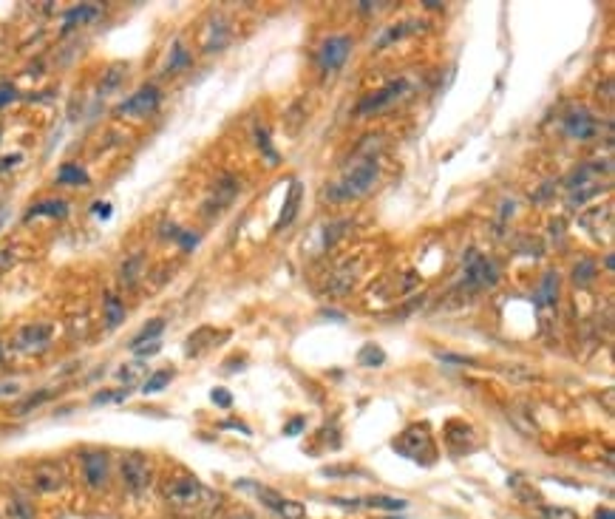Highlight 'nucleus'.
<instances>
[{"label":"nucleus","instance_id":"obj_35","mask_svg":"<svg viewBox=\"0 0 615 519\" xmlns=\"http://www.w3.org/2000/svg\"><path fill=\"white\" fill-rule=\"evenodd\" d=\"M91 210H94L100 219H108V216H111V205H108V202H102V205H94Z\"/></svg>","mask_w":615,"mask_h":519},{"label":"nucleus","instance_id":"obj_32","mask_svg":"<svg viewBox=\"0 0 615 519\" xmlns=\"http://www.w3.org/2000/svg\"><path fill=\"white\" fill-rule=\"evenodd\" d=\"M14 97H17L14 85H11V82H3V85H0V108H3V105H9Z\"/></svg>","mask_w":615,"mask_h":519},{"label":"nucleus","instance_id":"obj_26","mask_svg":"<svg viewBox=\"0 0 615 519\" xmlns=\"http://www.w3.org/2000/svg\"><path fill=\"white\" fill-rule=\"evenodd\" d=\"M9 519H34V511H31V505H28L26 500L14 497V500L9 503Z\"/></svg>","mask_w":615,"mask_h":519},{"label":"nucleus","instance_id":"obj_2","mask_svg":"<svg viewBox=\"0 0 615 519\" xmlns=\"http://www.w3.org/2000/svg\"><path fill=\"white\" fill-rule=\"evenodd\" d=\"M395 451H400L403 457H409L414 463L431 466V460H434V443H431V437H428V429H425V426H411V429H406V432L395 440Z\"/></svg>","mask_w":615,"mask_h":519},{"label":"nucleus","instance_id":"obj_40","mask_svg":"<svg viewBox=\"0 0 615 519\" xmlns=\"http://www.w3.org/2000/svg\"><path fill=\"white\" fill-rule=\"evenodd\" d=\"M3 222H6V208H0V228H3Z\"/></svg>","mask_w":615,"mask_h":519},{"label":"nucleus","instance_id":"obj_10","mask_svg":"<svg viewBox=\"0 0 615 519\" xmlns=\"http://www.w3.org/2000/svg\"><path fill=\"white\" fill-rule=\"evenodd\" d=\"M465 278L471 284H476V287H493L496 278H499V269H496L493 261L482 259V256H471L468 264H465Z\"/></svg>","mask_w":615,"mask_h":519},{"label":"nucleus","instance_id":"obj_19","mask_svg":"<svg viewBox=\"0 0 615 519\" xmlns=\"http://www.w3.org/2000/svg\"><path fill=\"white\" fill-rule=\"evenodd\" d=\"M162 329H165V321L162 318H154V321H148L145 323V329L131 341V349H139V346H145V343H154L159 335H162Z\"/></svg>","mask_w":615,"mask_h":519},{"label":"nucleus","instance_id":"obj_13","mask_svg":"<svg viewBox=\"0 0 615 519\" xmlns=\"http://www.w3.org/2000/svg\"><path fill=\"white\" fill-rule=\"evenodd\" d=\"M565 128H567L570 137H579V139H590V137L596 134V122H593V117H590L587 111L570 114L567 122H565Z\"/></svg>","mask_w":615,"mask_h":519},{"label":"nucleus","instance_id":"obj_25","mask_svg":"<svg viewBox=\"0 0 615 519\" xmlns=\"http://www.w3.org/2000/svg\"><path fill=\"white\" fill-rule=\"evenodd\" d=\"M358 360H360V366H380V363L386 360V355H383L380 346H372V343H369V346H363V352H360Z\"/></svg>","mask_w":615,"mask_h":519},{"label":"nucleus","instance_id":"obj_8","mask_svg":"<svg viewBox=\"0 0 615 519\" xmlns=\"http://www.w3.org/2000/svg\"><path fill=\"white\" fill-rule=\"evenodd\" d=\"M51 341V326L48 323H31V326H23L17 335H14V349L20 352H43Z\"/></svg>","mask_w":615,"mask_h":519},{"label":"nucleus","instance_id":"obj_5","mask_svg":"<svg viewBox=\"0 0 615 519\" xmlns=\"http://www.w3.org/2000/svg\"><path fill=\"white\" fill-rule=\"evenodd\" d=\"M255 497L261 500V505L264 508H269L272 514H278V517L284 519H304L306 517V508L301 505V503H295V500H287V497H281V494H275V491H269V488H255Z\"/></svg>","mask_w":615,"mask_h":519},{"label":"nucleus","instance_id":"obj_29","mask_svg":"<svg viewBox=\"0 0 615 519\" xmlns=\"http://www.w3.org/2000/svg\"><path fill=\"white\" fill-rule=\"evenodd\" d=\"M128 397V389L125 392H100L97 397H94V406H102V403H119V400H125Z\"/></svg>","mask_w":615,"mask_h":519},{"label":"nucleus","instance_id":"obj_36","mask_svg":"<svg viewBox=\"0 0 615 519\" xmlns=\"http://www.w3.org/2000/svg\"><path fill=\"white\" fill-rule=\"evenodd\" d=\"M134 378H137V366H122V369H119V380H128V383H131Z\"/></svg>","mask_w":615,"mask_h":519},{"label":"nucleus","instance_id":"obj_41","mask_svg":"<svg viewBox=\"0 0 615 519\" xmlns=\"http://www.w3.org/2000/svg\"><path fill=\"white\" fill-rule=\"evenodd\" d=\"M238 519H250V517H238Z\"/></svg>","mask_w":615,"mask_h":519},{"label":"nucleus","instance_id":"obj_7","mask_svg":"<svg viewBox=\"0 0 615 519\" xmlns=\"http://www.w3.org/2000/svg\"><path fill=\"white\" fill-rule=\"evenodd\" d=\"M349 54H352V37H329L323 46H321V54H318V60H321V65H323V71H335V68H341L346 60H349Z\"/></svg>","mask_w":615,"mask_h":519},{"label":"nucleus","instance_id":"obj_11","mask_svg":"<svg viewBox=\"0 0 615 519\" xmlns=\"http://www.w3.org/2000/svg\"><path fill=\"white\" fill-rule=\"evenodd\" d=\"M31 483H34V488H37L40 494H51V491H60V488L65 486V477H63V469H60V466L43 463V466L34 469Z\"/></svg>","mask_w":615,"mask_h":519},{"label":"nucleus","instance_id":"obj_31","mask_svg":"<svg viewBox=\"0 0 615 519\" xmlns=\"http://www.w3.org/2000/svg\"><path fill=\"white\" fill-rule=\"evenodd\" d=\"M213 403H215V406H221V409H227V406L232 403V397H230V392H227V389H213Z\"/></svg>","mask_w":615,"mask_h":519},{"label":"nucleus","instance_id":"obj_14","mask_svg":"<svg viewBox=\"0 0 615 519\" xmlns=\"http://www.w3.org/2000/svg\"><path fill=\"white\" fill-rule=\"evenodd\" d=\"M102 11V6H97V3H80V6H74V9H68L65 11V23H63V31H71L77 23H88V20H94L97 14Z\"/></svg>","mask_w":615,"mask_h":519},{"label":"nucleus","instance_id":"obj_17","mask_svg":"<svg viewBox=\"0 0 615 519\" xmlns=\"http://www.w3.org/2000/svg\"><path fill=\"white\" fill-rule=\"evenodd\" d=\"M298 202H301V185H298V182H292V188H289V199H287V205H284V210H281V219L275 222V230L287 228V225H289V222L295 219Z\"/></svg>","mask_w":615,"mask_h":519},{"label":"nucleus","instance_id":"obj_16","mask_svg":"<svg viewBox=\"0 0 615 519\" xmlns=\"http://www.w3.org/2000/svg\"><path fill=\"white\" fill-rule=\"evenodd\" d=\"M559 298V275L556 272H547L539 292H536V306H553Z\"/></svg>","mask_w":615,"mask_h":519},{"label":"nucleus","instance_id":"obj_15","mask_svg":"<svg viewBox=\"0 0 615 519\" xmlns=\"http://www.w3.org/2000/svg\"><path fill=\"white\" fill-rule=\"evenodd\" d=\"M65 213H68V205H65L63 199H46V202L28 208L26 219H34V216H54V219H63Z\"/></svg>","mask_w":615,"mask_h":519},{"label":"nucleus","instance_id":"obj_23","mask_svg":"<svg viewBox=\"0 0 615 519\" xmlns=\"http://www.w3.org/2000/svg\"><path fill=\"white\" fill-rule=\"evenodd\" d=\"M171 378H173V372H171V369H159V372H154V375H151V378L145 380L142 392H145V395H154V392L165 389V386L171 383Z\"/></svg>","mask_w":615,"mask_h":519},{"label":"nucleus","instance_id":"obj_30","mask_svg":"<svg viewBox=\"0 0 615 519\" xmlns=\"http://www.w3.org/2000/svg\"><path fill=\"white\" fill-rule=\"evenodd\" d=\"M258 145H261V151L267 154L269 162H278V159H281V156L272 151V145H269V139H267V131H258Z\"/></svg>","mask_w":615,"mask_h":519},{"label":"nucleus","instance_id":"obj_28","mask_svg":"<svg viewBox=\"0 0 615 519\" xmlns=\"http://www.w3.org/2000/svg\"><path fill=\"white\" fill-rule=\"evenodd\" d=\"M122 74H125V65H114V68H111V71L105 74L108 80H105V82L100 85V91H102V94H108V91H114V88H117V85L122 82Z\"/></svg>","mask_w":615,"mask_h":519},{"label":"nucleus","instance_id":"obj_21","mask_svg":"<svg viewBox=\"0 0 615 519\" xmlns=\"http://www.w3.org/2000/svg\"><path fill=\"white\" fill-rule=\"evenodd\" d=\"M57 182L60 185H88V173L80 165H63L57 173Z\"/></svg>","mask_w":615,"mask_h":519},{"label":"nucleus","instance_id":"obj_22","mask_svg":"<svg viewBox=\"0 0 615 519\" xmlns=\"http://www.w3.org/2000/svg\"><path fill=\"white\" fill-rule=\"evenodd\" d=\"M411 28H419V23H417V20H409V23L392 26V28H386V34H380V37H378V43H375V46H378V48H383V46H389L392 40H400L403 34H409Z\"/></svg>","mask_w":615,"mask_h":519},{"label":"nucleus","instance_id":"obj_9","mask_svg":"<svg viewBox=\"0 0 615 519\" xmlns=\"http://www.w3.org/2000/svg\"><path fill=\"white\" fill-rule=\"evenodd\" d=\"M82 477L88 488H105L108 483V454L105 451H85L82 454Z\"/></svg>","mask_w":615,"mask_h":519},{"label":"nucleus","instance_id":"obj_27","mask_svg":"<svg viewBox=\"0 0 615 519\" xmlns=\"http://www.w3.org/2000/svg\"><path fill=\"white\" fill-rule=\"evenodd\" d=\"M593 275H596V264H593V261H582V264L573 269V281H576V284H590Z\"/></svg>","mask_w":615,"mask_h":519},{"label":"nucleus","instance_id":"obj_39","mask_svg":"<svg viewBox=\"0 0 615 519\" xmlns=\"http://www.w3.org/2000/svg\"><path fill=\"white\" fill-rule=\"evenodd\" d=\"M596 519H615V517H613V511H610V508H601V511L596 514Z\"/></svg>","mask_w":615,"mask_h":519},{"label":"nucleus","instance_id":"obj_18","mask_svg":"<svg viewBox=\"0 0 615 519\" xmlns=\"http://www.w3.org/2000/svg\"><path fill=\"white\" fill-rule=\"evenodd\" d=\"M125 321V306H122V301L117 298V295H105V326L108 329H117L119 323Z\"/></svg>","mask_w":615,"mask_h":519},{"label":"nucleus","instance_id":"obj_4","mask_svg":"<svg viewBox=\"0 0 615 519\" xmlns=\"http://www.w3.org/2000/svg\"><path fill=\"white\" fill-rule=\"evenodd\" d=\"M119 474H122V483L131 494H142L148 486H151V469H148V460L142 454H125L122 463H119Z\"/></svg>","mask_w":615,"mask_h":519},{"label":"nucleus","instance_id":"obj_20","mask_svg":"<svg viewBox=\"0 0 615 519\" xmlns=\"http://www.w3.org/2000/svg\"><path fill=\"white\" fill-rule=\"evenodd\" d=\"M358 505H372V508H380V511H406L409 508V500H395V497H363L358 500Z\"/></svg>","mask_w":615,"mask_h":519},{"label":"nucleus","instance_id":"obj_24","mask_svg":"<svg viewBox=\"0 0 615 519\" xmlns=\"http://www.w3.org/2000/svg\"><path fill=\"white\" fill-rule=\"evenodd\" d=\"M185 65H191V54H188V48L176 40L173 43V54H171V63H168V71H179V68H185Z\"/></svg>","mask_w":615,"mask_h":519},{"label":"nucleus","instance_id":"obj_3","mask_svg":"<svg viewBox=\"0 0 615 519\" xmlns=\"http://www.w3.org/2000/svg\"><path fill=\"white\" fill-rule=\"evenodd\" d=\"M375 179H378V162H363V165H358V168H352V173L338 185V188H332V199L335 202H341V199H355V196H363V193H369L372 191V185H375Z\"/></svg>","mask_w":615,"mask_h":519},{"label":"nucleus","instance_id":"obj_37","mask_svg":"<svg viewBox=\"0 0 615 519\" xmlns=\"http://www.w3.org/2000/svg\"><path fill=\"white\" fill-rule=\"evenodd\" d=\"M301 429H304V420H295V423H289V426H287L284 432H287V434H298Z\"/></svg>","mask_w":615,"mask_h":519},{"label":"nucleus","instance_id":"obj_6","mask_svg":"<svg viewBox=\"0 0 615 519\" xmlns=\"http://www.w3.org/2000/svg\"><path fill=\"white\" fill-rule=\"evenodd\" d=\"M159 100H162V94H159V88L156 85H142L134 97H128L122 105H119V114H131V117H148L151 111H156L159 108Z\"/></svg>","mask_w":615,"mask_h":519},{"label":"nucleus","instance_id":"obj_12","mask_svg":"<svg viewBox=\"0 0 615 519\" xmlns=\"http://www.w3.org/2000/svg\"><path fill=\"white\" fill-rule=\"evenodd\" d=\"M406 91V80H395V82H389L386 88H380L378 94H369L360 105H358V114H369V111H378V108H383V105H389L392 100H397L400 94Z\"/></svg>","mask_w":615,"mask_h":519},{"label":"nucleus","instance_id":"obj_34","mask_svg":"<svg viewBox=\"0 0 615 519\" xmlns=\"http://www.w3.org/2000/svg\"><path fill=\"white\" fill-rule=\"evenodd\" d=\"M139 358H148V355H156L159 352V341H154V343H145V346H139V349H134Z\"/></svg>","mask_w":615,"mask_h":519},{"label":"nucleus","instance_id":"obj_38","mask_svg":"<svg viewBox=\"0 0 615 519\" xmlns=\"http://www.w3.org/2000/svg\"><path fill=\"white\" fill-rule=\"evenodd\" d=\"M17 392V383H3L0 386V395H14Z\"/></svg>","mask_w":615,"mask_h":519},{"label":"nucleus","instance_id":"obj_33","mask_svg":"<svg viewBox=\"0 0 615 519\" xmlns=\"http://www.w3.org/2000/svg\"><path fill=\"white\" fill-rule=\"evenodd\" d=\"M43 400H48V392H37V395H34L31 400H26V403H23V406H20L17 412H28V409H34V406H40Z\"/></svg>","mask_w":615,"mask_h":519},{"label":"nucleus","instance_id":"obj_1","mask_svg":"<svg viewBox=\"0 0 615 519\" xmlns=\"http://www.w3.org/2000/svg\"><path fill=\"white\" fill-rule=\"evenodd\" d=\"M162 497L176 514H188V517H205L218 503V497L188 471H176V474L165 477Z\"/></svg>","mask_w":615,"mask_h":519}]
</instances>
